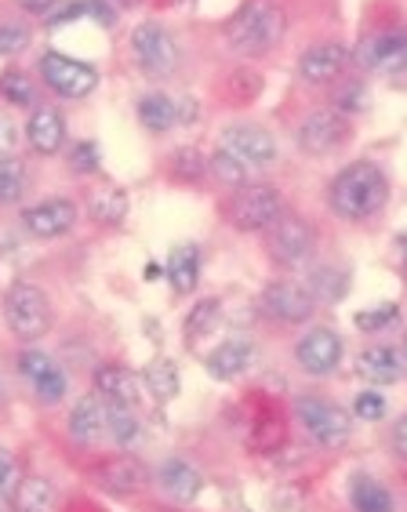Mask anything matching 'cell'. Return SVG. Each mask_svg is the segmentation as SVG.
<instances>
[{
  "label": "cell",
  "mask_w": 407,
  "mask_h": 512,
  "mask_svg": "<svg viewBox=\"0 0 407 512\" xmlns=\"http://www.w3.org/2000/svg\"><path fill=\"white\" fill-rule=\"evenodd\" d=\"M328 204L342 222H368L389 204V178L371 160H353L331 178Z\"/></svg>",
  "instance_id": "1"
},
{
  "label": "cell",
  "mask_w": 407,
  "mask_h": 512,
  "mask_svg": "<svg viewBox=\"0 0 407 512\" xmlns=\"http://www.w3.org/2000/svg\"><path fill=\"white\" fill-rule=\"evenodd\" d=\"M70 436L77 447H95L106 436V400L99 393L80 396L70 411Z\"/></svg>",
  "instance_id": "20"
},
{
  "label": "cell",
  "mask_w": 407,
  "mask_h": 512,
  "mask_svg": "<svg viewBox=\"0 0 407 512\" xmlns=\"http://www.w3.org/2000/svg\"><path fill=\"white\" fill-rule=\"evenodd\" d=\"M168 280L175 287V295H193L200 284V247L197 244H179L171 247L168 255Z\"/></svg>",
  "instance_id": "26"
},
{
  "label": "cell",
  "mask_w": 407,
  "mask_h": 512,
  "mask_svg": "<svg viewBox=\"0 0 407 512\" xmlns=\"http://www.w3.org/2000/svg\"><path fill=\"white\" fill-rule=\"evenodd\" d=\"M131 55L149 77H171L182 62L179 40L171 37V30L160 22H139L131 30Z\"/></svg>",
  "instance_id": "7"
},
{
  "label": "cell",
  "mask_w": 407,
  "mask_h": 512,
  "mask_svg": "<svg viewBox=\"0 0 407 512\" xmlns=\"http://www.w3.org/2000/svg\"><path fill=\"white\" fill-rule=\"evenodd\" d=\"M353 135V124L349 117H342L338 109L324 106V109H313L306 113V120L298 124V149L309 153V157H328L335 149H342Z\"/></svg>",
  "instance_id": "8"
},
{
  "label": "cell",
  "mask_w": 407,
  "mask_h": 512,
  "mask_svg": "<svg viewBox=\"0 0 407 512\" xmlns=\"http://www.w3.org/2000/svg\"><path fill=\"white\" fill-rule=\"evenodd\" d=\"M0 99H8L11 106L30 109V106H37V84H33V77L22 73V69H4V73H0Z\"/></svg>",
  "instance_id": "34"
},
{
  "label": "cell",
  "mask_w": 407,
  "mask_h": 512,
  "mask_svg": "<svg viewBox=\"0 0 407 512\" xmlns=\"http://www.w3.org/2000/svg\"><path fill=\"white\" fill-rule=\"evenodd\" d=\"M142 382H146V389L157 396L160 404L175 400V396H179V389H182L179 367H175V360H168V356H157V360H149L146 371H142Z\"/></svg>",
  "instance_id": "30"
},
{
  "label": "cell",
  "mask_w": 407,
  "mask_h": 512,
  "mask_svg": "<svg viewBox=\"0 0 407 512\" xmlns=\"http://www.w3.org/2000/svg\"><path fill=\"white\" fill-rule=\"evenodd\" d=\"M208 175L215 178V182H222V186L240 189V186H248V182H251V164H248V160H240L233 149L219 146L208 157Z\"/></svg>",
  "instance_id": "31"
},
{
  "label": "cell",
  "mask_w": 407,
  "mask_h": 512,
  "mask_svg": "<svg viewBox=\"0 0 407 512\" xmlns=\"http://www.w3.org/2000/svg\"><path fill=\"white\" fill-rule=\"evenodd\" d=\"M26 142L37 157H59L66 149V117L59 106H33L26 120Z\"/></svg>",
  "instance_id": "18"
},
{
  "label": "cell",
  "mask_w": 407,
  "mask_h": 512,
  "mask_svg": "<svg viewBox=\"0 0 407 512\" xmlns=\"http://www.w3.org/2000/svg\"><path fill=\"white\" fill-rule=\"evenodd\" d=\"M106 433L110 440L120 447V451H131V447L142 444V422L135 407H124V404H106Z\"/></svg>",
  "instance_id": "29"
},
{
  "label": "cell",
  "mask_w": 407,
  "mask_h": 512,
  "mask_svg": "<svg viewBox=\"0 0 407 512\" xmlns=\"http://www.w3.org/2000/svg\"><path fill=\"white\" fill-rule=\"evenodd\" d=\"M219 313H222L219 298H204V302H197L193 313H189V320H186V342L197 345L204 335H211L215 324H219Z\"/></svg>",
  "instance_id": "36"
},
{
  "label": "cell",
  "mask_w": 407,
  "mask_h": 512,
  "mask_svg": "<svg viewBox=\"0 0 407 512\" xmlns=\"http://www.w3.org/2000/svg\"><path fill=\"white\" fill-rule=\"evenodd\" d=\"M73 226H77V204L70 197H44L37 204L22 207V229L33 240L66 237Z\"/></svg>",
  "instance_id": "14"
},
{
  "label": "cell",
  "mask_w": 407,
  "mask_h": 512,
  "mask_svg": "<svg viewBox=\"0 0 407 512\" xmlns=\"http://www.w3.org/2000/svg\"><path fill=\"white\" fill-rule=\"evenodd\" d=\"M397 320H400V309L393 306V302H382V306L360 309V313L353 316V324H357V331H364V335H378V331H386V327H393Z\"/></svg>",
  "instance_id": "37"
},
{
  "label": "cell",
  "mask_w": 407,
  "mask_h": 512,
  "mask_svg": "<svg viewBox=\"0 0 407 512\" xmlns=\"http://www.w3.org/2000/svg\"><path fill=\"white\" fill-rule=\"evenodd\" d=\"M19 146V135H15V124L8 117H0V157H11Z\"/></svg>",
  "instance_id": "45"
},
{
  "label": "cell",
  "mask_w": 407,
  "mask_h": 512,
  "mask_svg": "<svg viewBox=\"0 0 407 512\" xmlns=\"http://www.w3.org/2000/svg\"><path fill=\"white\" fill-rule=\"evenodd\" d=\"M349 502H353L357 512H393L389 487L371 480V476H353V483H349Z\"/></svg>",
  "instance_id": "32"
},
{
  "label": "cell",
  "mask_w": 407,
  "mask_h": 512,
  "mask_svg": "<svg viewBox=\"0 0 407 512\" xmlns=\"http://www.w3.org/2000/svg\"><path fill=\"white\" fill-rule=\"evenodd\" d=\"M386 396L378 393V389H364V393L353 400V418L360 422H382L386 418Z\"/></svg>",
  "instance_id": "41"
},
{
  "label": "cell",
  "mask_w": 407,
  "mask_h": 512,
  "mask_svg": "<svg viewBox=\"0 0 407 512\" xmlns=\"http://www.w3.org/2000/svg\"><path fill=\"white\" fill-rule=\"evenodd\" d=\"M95 393H99L106 404L139 407V378L131 375L128 367L102 364V367H95Z\"/></svg>",
  "instance_id": "22"
},
{
  "label": "cell",
  "mask_w": 407,
  "mask_h": 512,
  "mask_svg": "<svg viewBox=\"0 0 407 512\" xmlns=\"http://www.w3.org/2000/svg\"><path fill=\"white\" fill-rule=\"evenodd\" d=\"M4 320H8V331L19 342H37V338H44L51 331L48 295L30 280H15L4 291Z\"/></svg>",
  "instance_id": "4"
},
{
  "label": "cell",
  "mask_w": 407,
  "mask_h": 512,
  "mask_svg": "<svg viewBox=\"0 0 407 512\" xmlns=\"http://www.w3.org/2000/svg\"><path fill=\"white\" fill-rule=\"evenodd\" d=\"M306 291L320 306H338L349 295V273L335 262H324L306 276Z\"/></svg>",
  "instance_id": "25"
},
{
  "label": "cell",
  "mask_w": 407,
  "mask_h": 512,
  "mask_svg": "<svg viewBox=\"0 0 407 512\" xmlns=\"http://www.w3.org/2000/svg\"><path fill=\"white\" fill-rule=\"evenodd\" d=\"M295 418H298V425H302V433L309 436V444L324 447V451L346 447L349 436H353V429H349V414L342 411L335 400H328V396H313V393L298 396Z\"/></svg>",
  "instance_id": "5"
},
{
  "label": "cell",
  "mask_w": 407,
  "mask_h": 512,
  "mask_svg": "<svg viewBox=\"0 0 407 512\" xmlns=\"http://www.w3.org/2000/svg\"><path fill=\"white\" fill-rule=\"evenodd\" d=\"M80 15H88V4H84V0H66V4L59 0V8L48 15V26H51V30H59V26H70V22H77Z\"/></svg>",
  "instance_id": "42"
},
{
  "label": "cell",
  "mask_w": 407,
  "mask_h": 512,
  "mask_svg": "<svg viewBox=\"0 0 407 512\" xmlns=\"http://www.w3.org/2000/svg\"><path fill=\"white\" fill-rule=\"evenodd\" d=\"M407 371V360L400 353V345H386V342H375V345H364L357 356H353V375L360 382L368 385H393L400 382Z\"/></svg>",
  "instance_id": "16"
},
{
  "label": "cell",
  "mask_w": 407,
  "mask_h": 512,
  "mask_svg": "<svg viewBox=\"0 0 407 512\" xmlns=\"http://www.w3.org/2000/svg\"><path fill=\"white\" fill-rule=\"evenodd\" d=\"M353 62V51L346 44H338V40H320V44H309L302 55H298V77L313 84V88H328L335 84L346 66Z\"/></svg>",
  "instance_id": "15"
},
{
  "label": "cell",
  "mask_w": 407,
  "mask_h": 512,
  "mask_svg": "<svg viewBox=\"0 0 407 512\" xmlns=\"http://www.w3.org/2000/svg\"><path fill=\"white\" fill-rule=\"evenodd\" d=\"M364 106H368V91H364V84H360V80L338 84L335 99H331V109H338L342 117H357Z\"/></svg>",
  "instance_id": "40"
},
{
  "label": "cell",
  "mask_w": 407,
  "mask_h": 512,
  "mask_svg": "<svg viewBox=\"0 0 407 512\" xmlns=\"http://www.w3.org/2000/svg\"><path fill=\"white\" fill-rule=\"evenodd\" d=\"M284 33H288V15L273 0H248L226 26L229 48L240 55H266L284 40Z\"/></svg>",
  "instance_id": "2"
},
{
  "label": "cell",
  "mask_w": 407,
  "mask_h": 512,
  "mask_svg": "<svg viewBox=\"0 0 407 512\" xmlns=\"http://www.w3.org/2000/svg\"><path fill=\"white\" fill-rule=\"evenodd\" d=\"M157 487L168 502L193 505L200 494H204V476H200L197 465H189L186 458H168V462H160V469H157Z\"/></svg>",
  "instance_id": "19"
},
{
  "label": "cell",
  "mask_w": 407,
  "mask_h": 512,
  "mask_svg": "<svg viewBox=\"0 0 407 512\" xmlns=\"http://www.w3.org/2000/svg\"><path fill=\"white\" fill-rule=\"evenodd\" d=\"M353 59H357V66H364L368 73H378V77H404L407 73V26L364 37L357 44V51H353Z\"/></svg>",
  "instance_id": "9"
},
{
  "label": "cell",
  "mask_w": 407,
  "mask_h": 512,
  "mask_svg": "<svg viewBox=\"0 0 407 512\" xmlns=\"http://www.w3.org/2000/svg\"><path fill=\"white\" fill-rule=\"evenodd\" d=\"M222 215L233 229L240 233H266L269 226H277V218L284 215V197L277 186L269 182H248V186L233 189L222 204Z\"/></svg>",
  "instance_id": "3"
},
{
  "label": "cell",
  "mask_w": 407,
  "mask_h": 512,
  "mask_svg": "<svg viewBox=\"0 0 407 512\" xmlns=\"http://www.w3.org/2000/svg\"><path fill=\"white\" fill-rule=\"evenodd\" d=\"M171 4H193V0H171Z\"/></svg>",
  "instance_id": "48"
},
{
  "label": "cell",
  "mask_w": 407,
  "mask_h": 512,
  "mask_svg": "<svg viewBox=\"0 0 407 512\" xmlns=\"http://www.w3.org/2000/svg\"><path fill=\"white\" fill-rule=\"evenodd\" d=\"M342 356H346V342H342V335L338 331H331V327H309L306 335L295 342V360L298 367L306 371V375L313 378H328L338 371V364H342Z\"/></svg>",
  "instance_id": "12"
},
{
  "label": "cell",
  "mask_w": 407,
  "mask_h": 512,
  "mask_svg": "<svg viewBox=\"0 0 407 512\" xmlns=\"http://www.w3.org/2000/svg\"><path fill=\"white\" fill-rule=\"evenodd\" d=\"M66 164H70L73 175H99L102 168V157H99V146L95 142H73L66 146Z\"/></svg>",
  "instance_id": "39"
},
{
  "label": "cell",
  "mask_w": 407,
  "mask_h": 512,
  "mask_svg": "<svg viewBox=\"0 0 407 512\" xmlns=\"http://www.w3.org/2000/svg\"><path fill=\"white\" fill-rule=\"evenodd\" d=\"M19 8L30 15V19H48L51 11L59 8V0H19Z\"/></svg>",
  "instance_id": "46"
},
{
  "label": "cell",
  "mask_w": 407,
  "mask_h": 512,
  "mask_svg": "<svg viewBox=\"0 0 407 512\" xmlns=\"http://www.w3.org/2000/svg\"><path fill=\"white\" fill-rule=\"evenodd\" d=\"M313 247H317V233H313V226H309L306 218L288 215V211L277 218V226L266 229L269 258H273L277 266H284V269L298 266V262H306V258L313 255Z\"/></svg>",
  "instance_id": "11"
},
{
  "label": "cell",
  "mask_w": 407,
  "mask_h": 512,
  "mask_svg": "<svg viewBox=\"0 0 407 512\" xmlns=\"http://www.w3.org/2000/svg\"><path fill=\"white\" fill-rule=\"evenodd\" d=\"M95 480H99V487H106L110 494L128 498V494L142 491L146 469H142L139 458H110V462H102L99 469H95Z\"/></svg>",
  "instance_id": "23"
},
{
  "label": "cell",
  "mask_w": 407,
  "mask_h": 512,
  "mask_svg": "<svg viewBox=\"0 0 407 512\" xmlns=\"http://www.w3.org/2000/svg\"><path fill=\"white\" fill-rule=\"evenodd\" d=\"M219 146L233 149L240 160H248L251 168H266V164L277 160V138L269 135L266 128H259V124H229L222 131Z\"/></svg>",
  "instance_id": "17"
},
{
  "label": "cell",
  "mask_w": 407,
  "mask_h": 512,
  "mask_svg": "<svg viewBox=\"0 0 407 512\" xmlns=\"http://www.w3.org/2000/svg\"><path fill=\"white\" fill-rule=\"evenodd\" d=\"M400 353H404V360H407V331H404V342H400Z\"/></svg>",
  "instance_id": "47"
},
{
  "label": "cell",
  "mask_w": 407,
  "mask_h": 512,
  "mask_svg": "<svg viewBox=\"0 0 407 512\" xmlns=\"http://www.w3.org/2000/svg\"><path fill=\"white\" fill-rule=\"evenodd\" d=\"M40 80L44 88L55 91L59 99L66 102H80L88 99L91 91L99 88V69L88 66V62L73 59V55H62V51H44L37 62Z\"/></svg>",
  "instance_id": "6"
},
{
  "label": "cell",
  "mask_w": 407,
  "mask_h": 512,
  "mask_svg": "<svg viewBox=\"0 0 407 512\" xmlns=\"http://www.w3.org/2000/svg\"><path fill=\"white\" fill-rule=\"evenodd\" d=\"M251 360H255L251 342H244V338H229V342H222L219 349H211L204 364H208V375L215 378V382H233V378H240L244 371H248Z\"/></svg>",
  "instance_id": "21"
},
{
  "label": "cell",
  "mask_w": 407,
  "mask_h": 512,
  "mask_svg": "<svg viewBox=\"0 0 407 512\" xmlns=\"http://www.w3.org/2000/svg\"><path fill=\"white\" fill-rule=\"evenodd\" d=\"M168 175H171V182L197 186V182H204V175H208V157H204L197 146H179L168 157Z\"/></svg>",
  "instance_id": "33"
},
{
  "label": "cell",
  "mask_w": 407,
  "mask_h": 512,
  "mask_svg": "<svg viewBox=\"0 0 407 512\" xmlns=\"http://www.w3.org/2000/svg\"><path fill=\"white\" fill-rule=\"evenodd\" d=\"M11 509L15 512H51L55 509V483L44 476H26L11 491Z\"/></svg>",
  "instance_id": "27"
},
{
  "label": "cell",
  "mask_w": 407,
  "mask_h": 512,
  "mask_svg": "<svg viewBox=\"0 0 407 512\" xmlns=\"http://www.w3.org/2000/svg\"><path fill=\"white\" fill-rule=\"evenodd\" d=\"M259 306L277 324H306L309 316L317 313V302L306 291V284H295V280H273V284H266Z\"/></svg>",
  "instance_id": "13"
},
{
  "label": "cell",
  "mask_w": 407,
  "mask_h": 512,
  "mask_svg": "<svg viewBox=\"0 0 407 512\" xmlns=\"http://www.w3.org/2000/svg\"><path fill=\"white\" fill-rule=\"evenodd\" d=\"M128 193L120 186H99L95 193L88 197V215L99 222V226H120L124 218H128Z\"/></svg>",
  "instance_id": "28"
},
{
  "label": "cell",
  "mask_w": 407,
  "mask_h": 512,
  "mask_svg": "<svg viewBox=\"0 0 407 512\" xmlns=\"http://www.w3.org/2000/svg\"><path fill=\"white\" fill-rule=\"evenodd\" d=\"M33 30L26 22H11V19H0V55L4 59H15L22 51L30 48Z\"/></svg>",
  "instance_id": "38"
},
{
  "label": "cell",
  "mask_w": 407,
  "mask_h": 512,
  "mask_svg": "<svg viewBox=\"0 0 407 512\" xmlns=\"http://www.w3.org/2000/svg\"><path fill=\"white\" fill-rule=\"evenodd\" d=\"M135 113H139L142 128L153 131V135H164L179 124V99H171L164 91H149V95H139Z\"/></svg>",
  "instance_id": "24"
},
{
  "label": "cell",
  "mask_w": 407,
  "mask_h": 512,
  "mask_svg": "<svg viewBox=\"0 0 407 512\" xmlns=\"http://www.w3.org/2000/svg\"><path fill=\"white\" fill-rule=\"evenodd\" d=\"M11 491H15V458L0 451V498H11Z\"/></svg>",
  "instance_id": "43"
},
{
  "label": "cell",
  "mask_w": 407,
  "mask_h": 512,
  "mask_svg": "<svg viewBox=\"0 0 407 512\" xmlns=\"http://www.w3.org/2000/svg\"><path fill=\"white\" fill-rule=\"evenodd\" d=\"M389 444H393V451H397L400 458H407V414H400L397 422H393V429H389Z\"/></svg>",
  "instance_id": "44"
},
{
  "label": "cell",
  "mask_w": 407,
  "mask_h": 512,
  "mask_svg": "<svg viewBox=\"0 0 407 512\" xmlns=\"http://www.w3.org/2000/svg\"><path fill=\"white\" fill-rule=\"evenodd\" d=\"M26 193V164L19 157H0V207L19 204Z\"/></svg>",
  "instance_id": "35"
},
{
  "label": "cell",
  "mask_w": 407,
  "mask_h": 512,
  "mask_svg": "<svg viewBox=\"0 0 407 512\" xmlns=\"http://www.w3.org/2000/svg\"><path fill=\"white\" fill-rule=\"evenodd\" d=\"M19 375L26 378V385L33 389V396H37L40 404H62L66 400V393H70V378H66V367L55 360V356H48L44 349H22L19 353Z\"/></svg>",
  "instance_id": "10"
}]
</instances>
